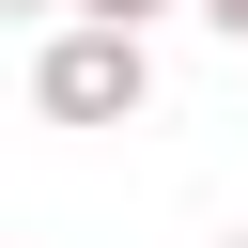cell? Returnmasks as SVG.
I'll return each instance as SVG.
<instances>
[{
	"mask_svg": "<svg viewBox=\"0 0 248 248\" xmlns=\"http://www.w3.org/2000/svg\"><path fill=\"white\" fill-rule=\"evenodd\" d=\"M186 16H202V31H232V46H248V0H186Z\"/></svg>",
	"mask_w": 248,
	"mask_h": 248,
	"instance_id": "cell-3",
	"label": "cell"
},
{
	"mask_svg": "<svg viewBox=\"0 0 248 248\" xmlns=\"http://www.w3.org/2000/svg\"><path fill=\"white\" fill-rule=\"evenodd\" d=\"M217 248H248V232H217Z\"/></svg>",
	"mask_w": 248,
	"mask_h": 248,
	"instance_id": "cell-5",
	"label": "cell"
},
{
	"mask_svg": "<svg viewBox=\"0 0 248 248\" xmlns=\"http://www.w3.org/2000/svg\"><path fill=\"white\" fill-rule=\"evenodd\" d=\"M78 16H124V31H155V16H186V0H78Z\"/></svg>",
	"mask_w": 248,
	"mask_h": 248,
	"instance_id": "cell-2",
	"label": "cell"
},
{
	"mask_svg": "<svg viewBox=\"0 0 248 248\" xmlns=\"http://www.w3.org/2000/svg\"><path fill=\"white\" fill-rule=\"evenodd\" d=\"M16 16H78V0H16Z\"/></svg>",
	"mask_w": 248,
	"mask_h": 248,
	"instance_id": "cell-4",
	"label": "cell"
},
{
	"mask_svg": "<svg viewBox=\"0 0 248 248\" xmlns=\"http://www.w3.org/2000/svg\"><path fill=\"white\" fill-rule=\"evenodd\" d=\"M31 108H46V124H140V108H155V31H124V16H46Z\"/></svg>",
	"mask_w": 248,
	"mask_h": 248,
	"instance_id": "cell-1",
	"label": "cell"
}]
</instances>
